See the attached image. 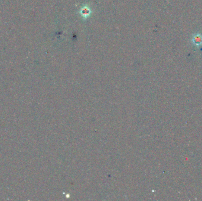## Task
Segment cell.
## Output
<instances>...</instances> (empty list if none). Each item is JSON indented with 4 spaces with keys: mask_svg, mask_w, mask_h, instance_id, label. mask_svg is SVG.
I'll list each match as a JSON object with an SVG mask.
<instances>
[{
    "mask_svg": "<svg viewBox=\"0 0 202 201\" xmlns=\"http://www.w3.org/2000/svg\"><path fill=\"white\" fill-rule=\"evenodd\" d=\"M193 44L197 47L202 46V35L201 34H194L191 39Z\"/></svg>",
    "mask_w": 202,
    "mask_h": 201,
    "instance_id": "cell-1",
    "label": "cell"
}]
</instances>
